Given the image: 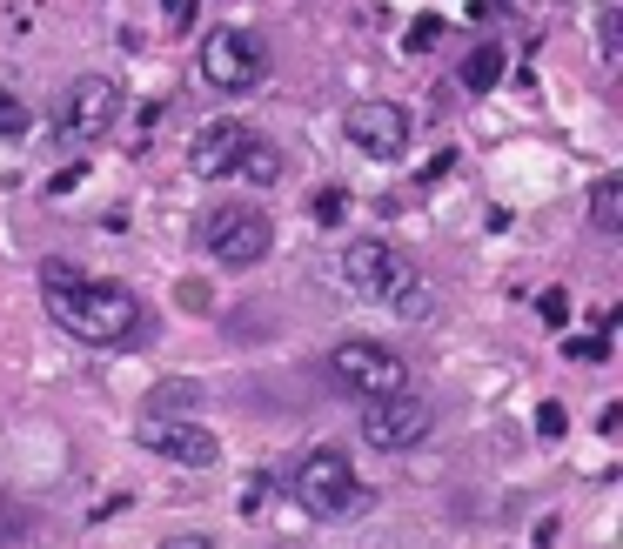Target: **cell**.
<instances>
[{"label": "cell", "mask_w": 623, "mask_h": 549, "mask_svg": "<svg viewBox=\"0 0 623 549\" xmlns=\"http://www.w3.org/2000/svg\"><path fill=\"white\" fill-rule=\"evenodd\" d=\"M436 429V409H429L423 396H409V389H396V396H376L369 402V416H362V442L369 449H416V442Z\"/></svg>", "instance_id": "9"}, {"label": "cell", "mask_w": 623, "mask_h": 549, "mask_svg": "<svg viewBox=\"0 0 623 549\" xmlns=\"http://www.w3.org/2000/svg\"><path fill=\"white\" fill-rule=\"evenodd\" d=\"M563 429H570V409H563V402H543V409H536V436H543V442H557Z\"/></svg>", "instance_id": "18"}, {"label": "cell", "mask_w": 623, "mask_h": 549, "mask_svg": "<svg viewBox=\"0 0 623 549\" xmlns=\"http://www.w3.org/2000/svg\"><path fill=\"white\" fill-rule=\"evenodd\" d=\"M590 221H597V235H623V175H603L590 188Z\"/></svg>", "instance_id": "13"}, {"label": "cell", "mask_w": 623, "mask_h": 549, "mask_svg": "<svg viewBox=\"0 0 623 549\" xmlns=\"http://www.w3.org/2000/svg\"><path fill=\"white\" fill-rule=\"evenodd\" d=\"M335 275L356 288L362 302L389 308V315H402V322H423V315H436V295H429L423 268L409 262V255H396L389 242H376V235H356V242L335 255Z\"/></svg>", "instance_id": "2"}, {"label": "cell", "mask_w": 623, "mask_h": 549, "mask_svg": "<svg viewBox=\"0 0 623 549\" xmlns=\"http://www.w3.org/2000/svg\"><path fill=\"white\" fill-rule=\"evenodd\" d=\"M275 248V221L248 201H222L201 215V255H215L222 268H255Z\"/></svg>", "instance_id": "4"}, {"label": "cell", "mask_w": 623, "mask_h": 549, "mask_svg": "<svg viewBox=\"0 0 623 549\" xmlns=\"http://www.w3.org/2000/svg\"><path fill=\"white\" fill-rule=\"evenodd\" d=\"M617 422H623V402H603V416H597V429H603V436H617Z\"/></svg>", "instance_id": "26"}, {"label": "cell", "mask_w": 623, "mask_h": 549, "mask_svg": "<svg viewBox=\"0 0 623 549\" xmlns=\"http://www.w3.org/2000/svg\"><path fill=\"white\" fill-rule=\"evenodd\" d=\"M161 14H168V27H195V0H161Z\"/></svg>", "instance_id": "22"}, {"label": "cell", "mask_w": 623, "mask_h": 549, "mask_svg": "<svg viewBox=\"0 0 623 549\" xmlns=\"http://www.w3.org/2000/svg\"><path fill=\"white\" fill-rule=\"evenodd\" d=\"M597 34H603V54H617V7H603V21H597Z\"/></svg>", "instance_id": "24"}, {"label": "cell", "mask_w": 623, "mask_h": 549, "mask_svg": "<svg viewBox=\"0 0 623 549\" xmlns=\"http://www.w3.org/2000/svg\"><path fill=\"white\" fill-rule=\"evenodd\" d=\"M235 175H248V181H275V175H282V154L268 148V141H255V134H248V148H242V161H235Z\"/></svg>", "instance_id": "14"}, {"label": "cell", "mask_w": 623, "mask_h": 549, "mask_svg": "<svg viewBox=\"0 0 623 549\" xmlns=\"http://www.w3.org/2000/svg\"><path fill=\"white\" fill-rule=\"evenodd\" d=\"M195 67L215 94H248L268 74V47H262V34H248V27H215V34H201Z\"/></svg>", "instance_id": "5"}, {"label": "cell", "mask_w": 623, "mask_h": 549, "mask_svg": "<svg viewBox=\"0 0 623 549\" xmlns=\"http://www.w3.org/2000/svg\"><path fill=\"white\" fill-rule=\"evenodd\" d=\"M134 442H141L148 456L181 462V469H215V462H222L215 429H201L195 416H141L134 422Z\"/></svg>", "instance_id": "8"}, {"label": "cell", "mask_w": 623, "mask_h": 549, "mask_svg": "<svg viewBox=\"0 0 623 549\" xmlns=\"http://www.w3.org/2000/svg\"><path fill=\"white\" fill-rule=\"evenodd\" d=\"M161 549H215V543H208L201 529H181V536H168V543H161Z\"/></svg>", "instance_id": "23"}, {"label": "cell", "mask_w": 623, "mask_h": 549, "mask_svg": "<svg viewBox=\"0 0 623 549\" xmlns=\"http://www.w3.org/2000/svg\"><path fill=\"white\" fill-rule=\"evenodd\" d=\"M563 362H610V342L603 335H577V342H563Z\"/></svg>", "instance_id": "17"}, {"label": "cell", "mask_w": 623, "mask_h": 549, "mask_svg": "<svg viewBox=\"0 0 623 549\" xmlns=\"http://www.w3.org/2000/svg\"><path fill=\"white\" fill-rule=\"evenodd\" d=\"M329 382H335V389H349V396H362V402H376V396H396V389H409V369H402V355L389 349V342H369V335H356V342H335Z\"/></svg>", "instance_id": "6"}, {"label": "cell", "mask_w": 623, "mask_h": 549, "mask_svg": "<svg viewBox=\"0 0 623 549\" xmlns=\"http://www.w3.org/2000/svg\"><path fill=\"white\" fill-rule=\"evenodd\" d=\"M342 215H349V195H342V188H322V195H315V221H322V228H335Z\"/></svg>", "instance_id": "20"}, {"label": "cell", "mask_w": 623, "mask_h": 549, "mask_svg": "<svg viewBox=\"0 0 623 549\" xmlns=\"http://www.w3.org/2000/svg\"><path fill=\"white\" fill-rule=\"evenodd\" d=\"M242 148H248V128L242 121H228V114H215V121H201L195 141H188V175H201V181L235 175Z\"/></svg>", "instance_id": "11"}, {"label": "cell", "mask_w": 623, "mask_h": 549, "mask_svg": "<svg viewBox=\"0 0 623 549\" xmlns=\"http://www.w3.org/2000/svg\"><path fill=\"white\" fill-rule=\"evenodd\" d=\"M436 41H443V14H416V21H409V47H416V54H429Z\"/></svg>", "instance_id": "16"}, {"label": "cell", "mask_w": 623, "mask_h": 549, "mask_svg": "<svg viewBox=\"0 0 623 549\" xmlns=\"http://www.w3.org/2000/svg\"><path fill=\"white\" fill-rule=\"evenodd\" d=\"M81 181H88V168L74 161V168H61V175H54V195H67V188H81Z\"/></svg>", "instance_id": "25"}, {"label": "cell", "mask_w": 623, "mask_h": 549, "mask_svg": "<svg viewBox=\"0 0 623 549\" xmlns=\"http://www.w3.org/2000/svg\"><path fill=\"white\" fill-rule=\"evenodd\" d=\"M27 121H34V114H27L21 94H0V134H27Z\"/></svg>", "instance_id": "19"}, {"label": "cell", "mask_w": 623, "mask_h": 549, "mask_svg": "<svg viewBox=\"0 0 623 549\" xmlns=\"http://www.w3.org/2000/svg\"><path fill=\"white\" fill-rule=\"evenodd\" d=\"M114 121H121V81H114V74H81V81L61 94L54 134H61L67 148H94Z\"/></svg>", "instance_id": "7"}, {"label": "cell", "mask_w": 623, "mask_h": 549, "mask_svg": "<svg viewBox=\"0 0 623 549\" xmlns=\"http://www.w3.org/2000/svg\"><path fill=\"white\" fill-rule=\"evenodd\" d=\"M342 128H349V141L369 161H402L409 154V114L396 101H356V108L342 114Z\"/></svg>", "instance_id": "10"}, {"label": "cell", "mask_w": 623, "mask_h": 549, "mask_svg": "<svg viewBox=\"0 0 623 549\" xmlns=\"http://www.w3.org/2000/svg\"><path fill=\"white\" fill-rule=\"evenodd\" d=\"M289 496L302 503V516L315 523H356L376 509V489L362 483L342 449H309V456L289 469Z\"/></svg>", "instance_id": "3"}, {"label": "cell", "mask_w": 623, "mask_h": 549, "mask_svg": "<svg viewBox=\"0 0 623 549\" xmlns=\"http://www.w3.org/2000/svg\"><path fill=\"white\" fill-rule=\"evenodd\" d=\"M503 67H510V61H503V47H496V41H476L463 54V94H490L496 81H503Z\"/></svg>", "instance_id": "12"}, {"label": "cell", "mask_w": 623, "mask_h": 549, "mask_svg": "<svg viewBox=\"0 0 623 549\" xmlns=\"http://www.w3.org/2000/svg\"><path fill=\"white\" fill-rule=\"evenodd\" d=\"M21 536H27V509L14 496H0V549H14Z\"/></svg>", "instance_id": "15"}, {"label": "cell", "mask_w": 623, "mask_h": 549, "mask_svg": "<svg viewBox=\"0 0 623 549\" xmlns=\"http://www.w3.org/2000/svg\"><path fill=\"white\" fill-rule=\"evenodd\" d=\"M536 315H543L550 329H563V322H570V295H563V288H543V302H536Z\"/></svg>", "instance_id": "21"}, {"label": "cell", "mask_w": 623, "mask_h": 549, "mask_svg": "<svg viewBox=\"0 0 623 549\" xmlns=\"http://www.w3.org/2000/svg\"><path fill=\"white\" fill-rule=\"evenodd\" d=\"M41 295H47V315H54L74 342L114 349V342H134V335H141V302H134V288H121V282H101V275H81V268H67V262H47Z\"/></svg>", "instance_id": "1"}]
</instances>
